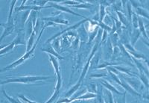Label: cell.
<instances>
[{"label": "cell", "instance_id": "obj_1", "mask_svg": "<svg viewBox=\"0 0 149 103\" xmlns=\"http://www.w3.org/2000/svg\"><path fill=\"white\" fill-rule=\"evenodd\" d=\"M46 28V26H44L43 28V29L41 30V31H40V34H39V36H38L37 39V41L36 43H35V44L34 45V46H33L31 49L28 52H27L25 54L24 56H23L22 58H20L19 60H17V61H16L15 62H13V64H11L8 65V67H5V68L2 69V70H0V73H2V72H4V71H6V70H11V69L13 68H15L16 67H17L18 65L21 64L22 63H23L25 60H27L28 58H29L31 57V56H33V54H34V49H35V48H36L37 45V43L38 41H39V40H40V37H41L42 35V33H43V31L44 30H45V29Z\"/></svg>", "mask_w": 149, "mask_h": 103}, {"label": "cell", "instance_id": "obj_2", "mask_svg": "<svg viewBox=\"0 0 149 103\" xmlns=\"http://www.w3.org/2000/svg\"><path fill=\"white\" fill-rule=\"evenodd\" d=\"M54 76H22L16 78H10L4 82H0V84H8V83H24V84H30L38 81L47 80L49 78H52Z\"/></svg>", "mask_w": 149, "mask_h": 103}, {"label": "cell", "instance_id": "obj_3", "mask_svg": "<svg viewBox=\"0 0 149 103\" xmlns=\"http://www.w3.org/2000/svg\"><path fill=\"white\" fill-rule=\"evenodd\" d=\"M18 44H24L23 40H22L21 34H19V35L14 39V40H13L11 43H9L6 47H5L4 49H2V50H0V57H1L2 55H4V54H7L9 52L12 51L13 48L15 47V46L18 45Z\"/></svg>", "mask_w": 149, "mask_h": 103}, {"label": "cell", "instance_id": "obj_4", "mask_svg": "<svg viewBox=\"0 0 149 103\" xmlns=\"http://www.w3.org/2000/svg\"><path fill=\"white\" fill-rule=\"evenodd\" d=\"M0 25L4 27V31H3L2 36L0 37V42H1L5 37L8 36V35L13 33V31H14V25H13V22L11 21L7 22L6 23H2V24H0Z\"/></svg>", "mask_w": 149, "mask_h": 103}, {"label": "cell", "instance_id": "obj_5", "mask_svg": "<svg viewBox=\"0 0 149 103\" xmlns=\"http://www.w3.org/2000/svg\"><path fill=\"white\" fill-rule=\"evenodd\" d=\"M50 5H51L50 7H54V8H57V10H60L61 11H64V12H66V13H72V14H73V15L78 16V17H83V18H85V19H86V17H83V16L80 15V14H78V13H76V12L72 11V10H70L69 8H67V7H64V6H62L61 5L56 4V3H51Z\"/></svg>", "mask_w": 149, "mask_h": 103}, {"label": "cell", "instance_id": "obj_6", "mask_svg": "<svg viewBox=\"0 0 149 103\" xmlns=\"http://www.w3.org/2000/svg\"><path fill=\"white\" fill-rule=\"evenodd\" d=\"M49 59H50V61H51V63L52 64L53 67H54V68H55V73H56L57 77L61 76L60 66H59L58 61H57V60L56 58L54 57V56H51V55H49Z\"/></svg>", "mask_w": 149, "mask_h": 103}, {"label": "cell", "instance_id": "obj_7", "mask_svg": "<svg viewBox=\"0 0 149 103\" xmlns=\"http://www.w3.org/2000/svg\"><path fill=\"white\" fill-rule=\"evenodd\" d=\"M44 20H49V21L55 22L57 23H61V24H68V21L65 20L64 19H60L58 17H49V18H43Z\"/></svg>", "mask_w": 149, "mask_h": 103}, {"label": "cell", "instance_id": "obj_8", "mask_svg": "<svg viewBox=\"0 0 149 103\" xmlns=\"http://www.w3.org/2000/svg\"><path fill=\"white\" fill-rule=\"evenodd\" d=\"M42 50H43V51H44V52H49V55H51V56H52V55H54V56H55L56 58H57L58 59H63V58L61 57V56H59L58 54L53 49V48L51 47V46H49V47H47L46 49H43Z\"/></svg>", "mask_w": 149, "mask_h": 103}, {"label": "cell", "instance_id": "obj_9", "mask_svg": "<svg viewBox=\"0 0 149 103\" xmlns=\"http://www.w3.org/2000/svg\"><path fill=\"white\" fill-rule=\"evenodd\" d=\"M35 31L36 30H34L31 33V34L30 35V38L28 40V43H27V52H28L29 50L31 49V46H32V44L34 43V37H35Z\"/></svg>", "mask_w": 149, "mask_h": 103}, {"label": "cell", "instance_id": "obj_10", "mask_svg": "<svg viewBox=\"0 0 149 103\" xmlns=\"http://www.w3.org/2000/svg\"><path fill=\"white\" fill-rule=\"evenodd\" d=\"M138 27L140 28V31L143 34L144 36H145L146 38H148L147 34H146V32H145V26H144V24L143 23H142V21L141 18H138Z\"/></svg>", "mask_w": 149, "mask_h": 103}, {"label": "cell", "instance_id": "obj_11", "mask_svg": "<svg viewBox=\"0 0 149 103\" xmlns=\"http://www.w3.org/2000/svg\"><path fill=\"white\" fill-rule=\"evenodd\" d=\"M80 84H81V82H78V83H77V84H76V86H75V87H73V88H72V89H71V90H70L69 91L68 93L66 94V95H65V97H66V98L70 97V96H71V95H72V94H74V93L76 92V90H77L78 88H79Z\"/></svg>", "mask_w": 149, "mask_h": 103}, {"label": "cell", "instance_id": "obj_12", "mask_svg": "<svg viewBox=\"0 0 149 103\" xmlns=\"http://www.w3.org/2000/svg\"><path fill=\"white\" fill-rule=\"evenodd\" d=\"M59 93H60V91H57V90H55V93H54V94L52 95V96H51V97L50 98V99H49L45 103H54L55 102V100H56V99H57V97H58Z\"/></svg>", "mask_w": 149, "mask_h": 103}, {"label": "cell", "instance_id": "obj_13", "mask_svg": "<svg viewBox=\"0 0 149 103\" xmlns=\"http://www.w3.org/2000/svg\"><path fill=\"white\" fill-rule=\"evenodd\" d=\"M136 13L138 14H140L141 16H143V17H146L147 19H148V12L145 10H143L142 8H136Z\"/></svg>", "mask_w": 149, "mask_h": 103}, {"label": "cell", "instance_id": "obj_14", "mask_svg": "<svg viewBox=\"0 0 149 103\" xmlns=\"http://www.w3.org/2000/svg\"><path fill=\"white\" fill-rule=\"evenodd\" d=\"M90 5H87L86 3H81L79 5H73L72 6V8H85V9H89L90 7Z\"/></svg>", "mask_w": 149, "mask_h": 103}, {"label": "cell", "instance_id": "obj_15", "mask_svg": "<svg viewBox=\"0 0 149 103\" xmlns=\"http://www.w3.org/2000/svg\"><path fill=\"white\" fill-rule=\"evenodd\" d=\"M103 84H104V85L105 86L106 88H108V89H109V90H112V91H113V92H115V93H116V94H121V93H119V92L118 91V90H117L115 88H113V86L110 85V84L109 83H107V82H104Z\"/></svg>", "mask_w": 149, "mask_h": 103}, {"label": "cell", "instance_id": "obj_16", "mask_svg": "<svg viewBox=\"0 0 149 103\" xmlns=\"http://www.w3.org/2000/svg\"><path fill=\"white\" fill-rule=\"evenodd\" d=\"M105 16V9H104V7L103 5H101L100 7V21L103 22V19H104V17Z\"/></svg>", "mask_w": 149, "mask_h": 103}, {"label": "cell", "instance_id": "obj_17", "mask_svg": "<svg viewBox=\"0 0 149 103\" xmlns=\"http://www.w3.org/2000/svg\"><path fill=\"white\" fill-rule=\"evenodd\" d=\"M132 23L134 26L135 28H137L138 27V17H136V14L134 13H133V20H132Z\"/></svg>", "mask_w": 149, "mask_h": 103}, {"label": "cell", "instance_id": "obj_18", "mask_svg": "<svg viewBox=\"0 0 149 103\" xmlns=\"http://www.w3.org/2000/svg\"><path fill=\"white\" fill-rule=\"evenodd\" d=\"M61 5H77L80 4V2H75V1H72V2H71V1H66V2H62V3H61Z\"/></svg>", "mask_w": 149, "mask_h": 103}, {"label": "cell", "instance_id": "obj_19", "mask_svg": "<svg viewBox=\"0 0 149 103\" xmlns=\"http://www.w3.org/2000/svg\"><path fill=\"white\" fill-rule=\"evenodd\" d=\"M117 13H118V16H119V18H120V20H121L122 23H123L124 24H127L126 19H125V16L123 15L122 13H120V12H117Z\"/></svg>", "mask_w": 149, "mask_h": 103}, {"label": "cell", "instance_id": "obj_20", "mask_svg": "<svg viewBox=\"0 0 149 103\" xmlns=\"http://www.w3.org/2000/svg\"><path fill=\"white\" fill-rule=\"evenodd\" d=\"M19 96V98H21V99H23V101H25V102H27V103H36V102H34L31 101V100H29V99H27V98H25L24 96H23V95H19V96Z\"/></svg>", "mask_w": 149, "mask_h": 103}, {"label": "cell", "instance_id": "obj_21", "mask_svg": "<svg viewBox=\"0 0 149 103\" xmlns=\"http://www.w3.org/2000/svg\"><path fill=\"white\" fill-rule=\"evenodd\" d=\"M8 43L5 44V45H3V46H0V50H2V49H4V48L6 47V46H8Z\"/></svg>", "mask_w": 149, "mask_h": 103}, {"label": "cell", "instance_id": "obj_22", "mask_svg": "<svg viewBox=\"0 0 149 103\" xmlns=\"http://www.w3.org/2000/svg\"><path fill=\"white\" fill-rule=\"evenodd\" d=\"M106 35H107V32H106V31H104V36H103V40H104V39L106 38Z\"/></svg>", "mask_w": 149, "mask_h": 103}]
</instances>
